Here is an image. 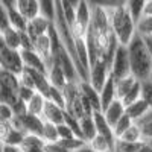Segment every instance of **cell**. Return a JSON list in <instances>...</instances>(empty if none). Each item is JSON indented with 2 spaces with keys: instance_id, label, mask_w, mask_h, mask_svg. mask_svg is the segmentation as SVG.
<instances>
[{
  "instance_id": "1f68e13d",
  "label": "cell",
  "mask_w": 152,
  "mask_h": 152,
  "mask_svg": "<svg viewBox=\"0 0 152 152\" xmlns=\"http://www.w3.org/2000/svg\"><path fill=\"white\" fill-rule=\"evenodd\" d=\"M87 2L93 8H104L107 11L126 5V0H87Z\"/></svg>"
},
{
  "instance_id": "7c38bea8",
  "label": "cell",
  "mask_w": 152,
  "mask_h": 152,
  "mask_svg": "<svg viewBox=\"0 0 152 152\" xmlns=\"http://www.w3.org/2000/svg\"><path fill=\"white\" fill-rule=\"evenodd\" d=\"M21 52V59H23V64L26 69H32V70H38V72H43L47 73V64L46 61L38 55L34 49L29 50H20Z\"/></svg>"
},
{
  "instance_id": "30bf717a",
  "label": "cell",
  "mask_w": 152,
  "mask_h": 152,
  "mask_svg": "<svg viewBox=\"0 0 152 152\" xmlns=\"http://www.w3.org/2000/svg\"><path fill=\"white\" fill-rule=\"evenodd\" d=\"M34 50L40 55L46 64L49 66V62L52 61V56H53V43H52V38H50L49 34L46 35H41L34 40Z\"/></svg>"
},
{
  "instance_id": "52a82bcc",
  "label": "cell",
  "mask_w": 152,
  "mask_h": 152,
  "mask_svg": "<svg viewBox=\"0 0 152 152\" xmlns=\"http://www.w3.org/2000/svg\"><path fill=\"white\" fill-rule=\"evenodd\" d=\"M11 123L14 125L15 128L21 129L24 134L40 135L41 129H43V125H44V120H43V117L34 116V114L26 111L24 114H20V116H14Z\"/></svg>"
},
{
  "instance_id": "484cf974",
  "label": "cell",
  "mask_w": 152,
  "mask_h": 152,
  "mask_svg": "<svg viewBox=\"0 0 152 152\" xmlns=\"http://www.w3.org/2000/svg\"><path fill=\"white\" fill-rule=\"evenodd\" d=\"M114 81H116V93H117V99L122 100V99L126 96V93H128L131 88L134 87V84H135L138 79H135L134 76L131 75V76H126V78L114 79Z\"/></svg>"
},
{
  "instance_id": "f1b7e54d",
  "label": "cell",
  "mask_w": 152,
  "mask_h": 152,
  "mask_svg": "<svg viewBox=\"0 0 152 152\" xmlns=\"http://www.w3.org/2000/svg\"><path fill=\"white\" fill-rule=\"evenodd\" d=\"M135 123L138 125V128H140L143 142H151L152 140V116L148 114L146 117H143L142 120H138Z\"/></svg>"
},
{
  "instance_id": "d6a6232c",
  "label": "cell",
  "mask_w": 152,
  "mask_h": 152,
  "mask_svg": "<svg viewBox=\"0 0 152 152\" xmlns=\"http://www.w3.org/2000/svg\"><path fill=\"white\" fill-rule=\"evenodd\" d=\"M143 142L140 143H132V142H126L122 138H116V143H114L113 152H137V149L140 148Z\"/></svg>"
},
{
  "instance_id": "7bdbcfd3",
  "label": "cell",
  "mask_w": 152,
  "mask_h": 152,
  "mask_svg": "<svg viewBox=\"0 0 152 152\" xmlns=\"http://www.w3.org/2000/svg\"><path fill=\"white\" fill-rule=\"evenodd\" d=\"M142 17H152V0H148V2H146ZM142 17H140V18H142Z\"/></svg>"
},
{
  "instance_id": "74e56055",
  "label": "cell",
  "mask_w": 152,
  "mask_h": 152,
  "mask_svg": "<svg viewBox=\"0 0 152 152\" xmlns=\"http://www.w3.org/2000/svg\"><path fill=\"white\" fill-rule=\"evenodd\" d=\"M14 110L8 104H0V122H12Z\"/></svg>"
},
{
  "instance_id": "7402d4cb",
  "label": "cell",
  "mask_w": 152,
  "mask_h": 152,
  "mask_svg": "<svg viewBox=\"0 0 152 152\" xmlns=\"http://www.w3.org/2000/svg\"><path fill=\"white\" fill-rule=\"evenodd\" d=\"M8 17H9V26H12L17 31H26L28 28V18L14 6L8 8Z\"/></svg>"
},
{
  "instance_id": "8992f818",
  "label": "cell",
  "mask_w": 152,
  "mask_h": 152,
  "mask_svg": "<svg viewBox=\"0 0 152 152\" xmlns=\"http://www.w3.org/2000/svg\"><path fill=\"white\" fill-rule=\"evenodd\" d=\"M111 76L114 79L131 76V66H129V56H128L126 46L119 44L116 53H114L111 61Z\"/></svg>"
},
{
  "instance_id": "603a6c76",
  "label": "cell",
  "mask_w": 152,
  "mask_h": 152,
  "mask_svg": "<svg viewBox=\"0 0 152 152\" xmlns=\"http://www.w3.org/2000/svg\"><path fill=\"white\" fill-rule=\"evenodd\" d=\"M46 102H47V99L43 94L35 93L31 97V100L26 104V110H28V113L34 114V116H40L41 117L43 116V111H44V107H46Z\"/></svg>"
},
{
  "instance_id": "8d00e7d4",
  "label": "cell",
  "mask_w": 152,
  "mask_h": 152,
  "mask_svg": "<svg viewBox=\"0 0 152 152\" xmlns=\"http://www.w3.org/2000/svg\"><path fill=\"white\" fill-rule=\"evenodd\" d=\"M56 129H58V137L59 140H66V138H72V137H76V134L73 132V129L64 122V123H59L56 125Z\"/></svg>"
},
{
  "instance_id": "e575fe53",
  "label": "cell",
  "mask_w": 152,
  "mask_h": 152,
  "mask_svg": "<svg viewBox=\"0 0 152 152\" xmlns=\"http://www.w3.org/2000/svg\"><path fill=\"white\" fill-rule=\"evenodd\" d=\"M41 5V14L46 15L50 20H55V8H56V0H38Z\"/></svg>"
},
{
  "instance_id": "5bb4252c",
  "label": "cell",
  "mask_w": 152,
  "mask_h": 152,
  "mask_svg": "<svg viewBox=\"0 0 152 152\" xmlns=\"http://www.w3.org/2000/svg\"><path fill=\"white\" fill-rule=\"evenodd\" d=\"M47 78H49L50 84H52V87L59 88V90H64L66 85L69 84L64 70H62L55 61L49 62V66H47Z\"/></svg>"
},
{
  "instance_id": "2e32d148",
  "label": "cell",
  "mask_w": 152,
  "mask_h": 152,
  "mask_svg": "<svg viewBox=\"0 0 152 152\" xmlns=\"http://www.w3.org/2000/svg\"><path fill=\"white\" fill-rule=\"evenodd\" d=\"M151 110H152L151 105L146 102L143 97L138 99V100H135V102H132V104H129L128 107H125L126 114H128V116H129L134 122H138V120H142L143 117H146Z\"/></svg>"
},
{
  "instance_id": "f35d334b",
  "label": "cell",
  "mask_w": 152,
  "mask_h": 152,
  "mask_svg": "<svg viewBox=\"0 0 152 152\" xmlns=\"http://www.w3.org/2000/svg\"><path fill=\"white\" fill-rule=\"evenodd\" d=\"M9 28V17H8V6L0 0V29L5 31Z\"/></svg>"
},
{
  "instance_id": "44dd1931",
  "label": "cell",
  "mask_w": 152,
  "mask_h": 152,
  "mask_svg": "<svg viewBox=\"0 0 152 152\" xmlns=\"http://www.w3.org/2000/svg\"><path fill=\"white\" fill-rule=\"evenodd\" d=\"M0 40H2L8 47H11V49H15V50H20V49H21L20 31L14 29L12 26H9V28H6L5 31H2V37H0Z\"/></svg>"
},
{
  "instance_id": "ab89813d",
  "label": "cell",
  "mask_w": 152,
  "mask_h": 152,
  "mask_svg": "<svg viewBox=\"0 0 152 152\" xmlns=\"http://www.w3.org/2000/svg\"><path fill=\"white\" fill-rule=\"evenodd\" d=\"M37 91L34 90V88H29V87H24V85H20V90H18V100H21V102L28 104L31 97L35 94Z\"/></svg>"
},
{
  "instance_id": "9a60e30c",
  "label": "cell",
  "mask_w": 152,
  "mask_h": 152,
  "mask_svg": "<svg viewBox=\"0 0 152 152\" xmlns=\"http://www.w3.org/2000/svg\"><path fill=\"white\" fill-rule=\"evenodd\" d=\"M102 113H104V117H105V120L110 123V126L113 128L114 125H116L123 116H125V105L122 104V100H119V99H116L114 102H111L107 108H104L102 110Z\"/></svg>"
},
{
  "instance_id": "4316f807",
  "label": "cell",
  "mask_w": 152,
  "mask_h": 152,
  "mask_svg": "<svg viewBox=\"0 0 152 152\" xmlns=\"http://www.w3.org/2000/svg\"><path fill=\"white\" fill-rule=\"evenodd\" d=\"M142 97H143V84H142V81H137V82L134 84V87H132L131 90L126 93V96L122 99V104H123L125 107H128L129 104L135 102V100L142 99Z\"/></svg>"
},
{
  "instance_id": "6da1fadb",
  "label": "cell",
  "mask_w": 152,
  "mask_h": 152,
  "mask_svg": "<svg viewBox=\"0 0 152 152\" xmlns=\"http://www.w3.org/2000/svg\"><path fill=\"white\" fill-rule=\"evenodd\" d=\"M129 56L131 75L138 81H149L152 73V53L145 43V38L142 35H135L132 41L126 46Z\"/></svg>"
},
{
  "instance_id": "d590c367",
  "label": "cell",
  "mask_w": 152,
  "mask_h": 152,
  "mask_svg": "<svg viewBox=\"0 0 152 152\" xmlns=\"http://www.w3.org/2000/svg\"><path fill=\"white\" fill-rule=\"evenodd\" d=\"M137 34L138 35H152V17H142L137 21Z\"/></svg>"
},
{
  "instance_id": "7a4b0ae2",
  "label": "cell",
  "mask_w": 152,
  "mask_h": 152,
  "mask_svg": "<svg viewBox=\"0 0 152 152\" xmlns=\"http://www.w3.org/2000/svg\"><path fill=\"white\" fill-rule=\"evenodd\" d=\"M108 15H110V26L116 40L122 46H128L132 41V38L137 35V21L131 15L126 5L110 9Z\"/></svg>"
},
{
  "instance_id": "4fadbf2b",
  "label": "cell",
  "mask_w": 152,
  "mask_h": 152,
  "mask_svg": "<svg viewBox=\"0 0 152 152\" xmlns=\"http://www.w3.org/2000/svg\"><path fill=\"white\" fill-rule=\"evenodd\" d=\"M79 91L81 94L88 100V104L91 105L93 113L94 111H102V104H100V94L96 88L88 82V81H79Z\"/></svg>"
},
{
  "instance_id": "e0dca14e",
  "label": "cell",
  "mask_w": 152,
  "mask_h": 152,
  "mask_svg": "<svg viewBox=\"0 0 152 152\" xmlns=\"http://www.w3.org/2000/svg\"><path fill=\"white\" fill-rule=\"evenodd\" d=\"M44 146H46V142L40 135L26 134L20 145V149L21 152H44Z\"/></svg>"
},
{
  "instance_id": "ac0fdd59",
  "label": "cell",
  "mask_w": 152,
  "mask_h": 152,
  "mask_svg": "<svg viewBox=\"0 0 152 152\" xmlns=\"http://www.w3.org/2000/svg\"><path fill=\"white\" fill-rule=\"evenodd\" d=\"M93 119H94V123H96V129H97V134L104 135L107 138H110L111 142H116V135H114V131L110 126V123L105 120L104 117V113L102 111H94L93 113Z\"/></svg>"
},
{
  "instance_id": "681fc988",
  "label": "cell",
  "mask_w": 152,
  "mask_h": 152,
  "mask_svg": "<svg viewBox=\"0 0 152 152\" xmlns=\"http://www.w3.org/2000/svg\"><path fill=\"white\" fill-rule=\"evenodd\" d=\"M149 114H151V116H152V110H151V111H149Z\"/></svg>"
},
{
  "instance_id": "836d02e7",
  "label": "cell",
  "mask_w": 152,
  "mask_h": 152,
  "mask_svg": "<svg viewBox=\"0 0 152 152\" xmlns=\"http://www.w3.org/2000/svg\"><path fill=\"white\" fill-rule=\"evenodd\" d=\"M132 123H134V120L125 113V116H123L116 125L113 126V131H114V135H116V138H119L126 129H129V126H131Z\"/></svg>"
},
{
  "instance_id": "3957f363",
  "label": "cell",
  "mask_w": 152,
  "mask_h": 152,
  "mask_svg": "<svg viewBox=\"0 0 152 152\" xmlns=\"http://www.w3.org/2000/svg\"><path fill=\"white\" fill-rule=\"evenodd\" d=\"M20 79L18 75L0 69V104L14 107L18 102Z\"/></svg>"
},
{
  "instance_id": "ba28073f",
  "label": "cell",
  "mask_w": 152,
  "mask_h": 152,
  "mask_svg": "<svg viewBox=\"0 0 152 152\" xmlns=\"http://www.w3.org/2000/svg\"><path fill=\"white\" fill-rule=\"evenodd\" d=\"M110 76H111L110 62L108 61H96L94 64L90 66V70H88V82L100 93V90L107 84Z\"/></svg>"
},
{
  "instance_id": "c3c4849f",
  "label": "cell",
  "mask_w": 152,
  "mask_h": 152,
  "mask_svg": "<svg viewBox=\"0 0 152 152\" xmlns=\"http://www.w3.org/2000/svg\"><path fill=\"white\" fill-rule=\"evenodd\" d=\"M78 152H96V151H93V149H91L90 146H88V145H85V146H84V148H81Z\"/></svg>"
},
{
  "instance_id": "f6af8a7d",
  "label": "cell",
  "mask_w": 152,
  "mask_h": 152,
  "mask_svg": "<svg viewBox=\"0 0 152 152\" xmlns=\"http://www.w3.org/2000/svg\"><path fill=\"white\" fill-rule=\"evenodd\" d=\"M2 152H21L18 146H9V145H2Z\"/></svg>"
},
{
  "instance_id": "60d3db41",
  "label": "cell",
  "mask_w": 152,
  "mask_h": 152,
  "mask_svg": "<svg viewBox=\"0 0 152 152\" xmlns=\"http://www.w3.org/2000/svg\"><path fill=\"white\" fill-rule=\"evenodd\" d=\"M142 84H143V99L152 108V81L149 79V81H145Z\"/></svg>"
},
{
  "instance_id": "5b68a950",
  "label": "cell",
  "mask_w": 152,
  "mask_h": 152,
  "mask_svg": "<svg viewBox=\"0 0 152 152\" xmlns=\"http://www.w3.org/2000/svg\"><path fill=\"white\" fill-rule=\"evenodd\" d=\"M0 69L11 72L14 75H20L24 70L21 52L8 47L2 40H0Z\"/></svg>"
},
{
  "instance_id": "cb8c5ba5",
  "label": "cell",
  "mask_w": 152,
  "mask_h": 152,
  "mask_svg": "<svg viewBox=\"0 0 152 152\" xmlns=\"http://www.w3.org/2000/svg\"><path fill=\"white\" fill-rule=\"evenodd\" d=\"M114 143H116V142H111L110 138L97 134V135H96L94 138H91V140L88 142L87 145L90 146L93 151H96V152H113Z\"/></svg>"
},
{
  "instance_id": "4dcf8cb0",
  "label": "cell",
  "mask_w": 152,
  "mask_h": 152,
  "mask_svg": "<svg viewBox=\"0 0 152 152\" xmlns=\"http://www.w3.org/2000/svg\"><path fill=\"white\" fill-rule=\"evenodd\" d=\"M119 138H122V140H126V142H132V143H140V142H143L140 128H138V125H137L135 122L129 126V129H126Z\"/></svg>"
},
{
  "instance_id": "d6986e66",
  "label": "cell",
  "mask_w": 152,
  "mask_h": 152,
  "mask_svg": "<svg viewBox=\"0 0 152 152\" xmlns=\"http://www.w3.org/2000/svg\"><path fill=\"white\" fill-rule=\"evenodd\" d=\"M100 104H102V110L107 108L111 102L117 99V93H116V81H114L113 76H110L107 84L104 85V88L100 90Z\"/></svg>"
},
{
  "instance_id": "f5cc1de1",
  "label": "cell",
  "mask_w": 152,
  "mask_h": 152,
  "mask_svg": "<svg viewBox=\"0 0 152 152\" xmlns=\"http://www.w3.org/2000/svg\"><path fill=\"white\" fill-rule=\"evenodd\" d=\"M151 81H152V73H151Z\"/></svg>"
},
{
  "instance_id": "b9f144b4",
  "label": "cell",
  "mask_w": 152,
  "mask_h": 152,
  "mask_svg": "<svg viewBox=\"0 0 152 152\" xmlns=\"http://www.w3.org/2000/svg\"><path fill=\"white\" fill-rule=\"evenodd\" d=\"M44 152H69L59 142H52V143H46Z\"/></svg>"
},
{
  "instance_id": "d4e9b609",
  "label": "cell",
  "mask_w": 152,
  "mask_h": 152,
  "mask_svg": "<svg viewBox=\"0 0 152 152\" xmlns=\"http://www.w3.org/2000/svg\"><path fill=\"white\" fill-rule=\"evenodd\" d=\"M24 135H26V134H24V132H23L21 129L15 128V126L11 123V126H9V129H8V132H6L5 138H3L2 145H9V146H18V148H20V145H21V142H23Z\"/></svg>"
},
{
  "instance_id": "277c9868",
  "label": "cell",
  "mask_w": 152,
  "mask_h": 152,
  "mask_svg": "<svg viewBox=\"0 0 152 152\" xmlns=\"http://www.w3.org/2000/svg\"><path fill=\"white\" fill-rule=\"evenodd\" d=\"M90 21H91V6L87 0H81L75 9V20L70 26L73 37L85 38L88 28H90Z\"/></svg>"
},
{
  "instance_id": "f546056e",
  "label": "cell",
  "mask_w": 152,
  "mask_h": 152,
  "mask_svg": "<svg viewBox=\"0 0 152 152\" xmlns=\"http://www.w3.org/2000/svg\"><path fill=\"white\" fill-rule=\"evenodd\" d=\"M148 0H126V8L131 12V15L134 17L135 21L140 20V17L143 15V9Z\"/></svg>"
},
{
  "instance_id": "ee69618b",
  "label": "cell",
  "mask_w": 152,
  "mask_h": 152,
  "mask_svg": "<svg viewBox=\"0 0 152 152\" xmlns=\"http://www.w3.org/2000/svg\"><path fill=\"white\" fill-rule=\"evenodd\" d=\"M137 152H152V145L149 142H143L140 148L137 149Z\"/></svg>"
},
{
  "instance_id": "7dc6e473",
  "label": "cell",
  "mask_w": 152,
  "mask_h": 152,
  "mask_svg": "<svg viewBox=\"0 0 152 152\" xmlns=\"http://www.w3.org/2000/svg\"><path fill=\"white\" fill-rule=\"evenodd\" d=\"M2 2H3L8 8H14L15 3H17V0H2Z\"/></svg>"
},
{
  "instance_id": "ffe728a7",
  "label": "cell",
  "mask_w": 152,
  "mask_h": 152,
  "mask_svg": "<svg viewBox=\"0 0 152 152\" xmlns=\"http://www.w3.org/2000/svg\"><path fill=\"white\" fill-rule=\"evenodd\" d=\"M81 123V135H82V140L85 143H88L97 135V129H96V123L93 119V114L91 116H84L82 119H79Z\"/></svg>"
},
{
  "instance_id": "f907efd6",
  "label": "cell",
  "mask_w": 152,
  "mask_h": 152,
  "mask_svg": "<svg viewBox=\"0 0 152 152\" xmlns=\"http://www.w3.org/2000/svg\"><path fill=\"white\" fill-rule=\"evenodd\" d=\"M0 37H2V29H0Z\"/></svg>"
},
{
  "instance_id": "9c48e42d",
  "label": "cell",
  "mask_w": 152,
  "mask_h": 152,
  "mask_svg": "<svg viewBox=\"0 0 152 152\" xmlns=\"http://www.w3.org/2000/svg\"><path fill=\"white\" fill-rule=\"evenodd\" d=\"M52 24H53L52 20L47 18V17L43 15V14H40V15H37L35 18L28 20L26 32H28V35L32 38V40H35V38H38V37L49 34L50 28H52Z\"/></svg>"
},
{
  "instance_id": "83f0119b",
  "label": "cell",
  "mask_w": 152,
  "mask_h": 152,
  "mask_svg": "<svg viewBox=\"0 0 152 152\" xmlns=\"http://www.w3.org/2000/svg\"><path fill=\"white\" fill-rule=\"evenodd\" d=\"M40 137L43 138V140H44L46 143L58 142V140H59V137H58V129H56V125L44 120V125H43V129H41Z\"/></svg>"
},
{
  "instance_id": "8fae6325",
  "label": "cell",
  "mask_w": 152,
  "mask_h": 152,
  "mask_svg": "<svg viewBox=\"0 0 152 152\" xmlns=\"http://www.w3.org/2000/svg\"><path fill=\"white\" fill-rule=\"evenodd\" d=\"M41 117H43V120L55 123V125L64 123V120H66V108H62L61 105L52 102V100H47Z\"/></svg>"
},
{
  "instance_id": "bcb514c9",
  "label": "cell",
  "mask_w": 152,
  "mask_h": 152,
  "mask_svg": "<svg viewBox=\"0 0 152 152\" xmlns=\"http://www.w3.org/2000/svg\"><path fill=\"white\" fill-rule=\"evenodd\" d=\"M143 37V35H142ZM145 38V43H146V46H148V49H149V52L152 53V35H148V37H143Z\"/></svg>"
},
{
  "instance_id": "816d5d0a",
  "label": "cell",
  "mask_w": 152,
  "mask_h": 152,
  "mask_svg": "<svg viewBox=\"0 0 152 152\" xmlns=\"http://www.w3.org/2000/svg\"><path fill=\"white\" fill-rule=\"evenodd\" d=\"M0 152H2V145H0Z\"/></svg>"
}]
</instances>
